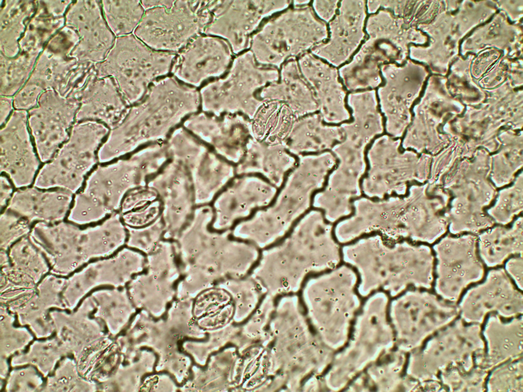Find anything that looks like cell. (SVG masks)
<instances>
[{"label":"cell","instance_id":"6da1fadb","mask_svg":"<svg viewBox=\"0 0 523 392\" xmlns=\"http://www.w3.org/2000/svg\"><path fill=\"white\" fill-rule=\"evenodd\" d=\"M201 109L197 88L167 76L154 82L143 99L130 106L122 121L110 129L98 160L106 163L148 144L165 141L176 128Z\"/></svg>","mask_w":523,"mask_h":392},{"label":"cell","instance_id":"7a4b0ae2","mask_svg":"<svg viewBox=\"0 0 523 392\" xmlns=\"http://www.w3.org/2000/svg\"><path fill=\"white\" fill-rule=\"evenodd\" d=\"M213 217L210 204L196 206L175 240L185 282L243 277L250 274L259 260L258 247L235 237L231 230L215 229Z\"/></svg>","mask_w":523,"mask_h":392},{"label":"cell","instance_id":"3957f363","mask_svg":"<svg viewBox=\"0 0 523 392\" xmlns=\"http://www.w3.org/2000/svg\"><path fill=\"white\" fill-rule=\"evenodd\" d=\"M28 236L45 258L51 273L66 276L91 259L110 256L125 247L128 231L116 212L85 228L64 221L37 222Z\"/></svg>","mask_w":523,"mask_h":392},{"label":"cell","instance_id":"277c9868","mask_svg":"<svg viewBox=\"0 0 523 392\" xmlns=\"http://www.w3.org/2000/svg\"><path fill=\"white\" fill-rule=\"evenodd\" d=\"M272 202L232 228L236 237L249 241L260 249L284 237L312 207L313 198L322 179L320 155L298 157Z\"/></svg>","mask_w":523,"mask_h":392},{"label":"cell","instance_id":"5b68a950","mask_svg":"<svg viewBox=\"0 0 523 392\" xmlns=\"http://www.w3.org/2000/svg\"><path fill=\"white\" fill-rule=\"evenodd\" d=\"M402 18L382 8L366 19L367 37L347 63L338 69L345 88L349 91L375 89L383 84L381 65L404 64L408 44L414 41V31Z\"/></svg>","mask_w":523,"mask_h":392},{"label":"cell","instance_id":"8992f818","mask_svg":"<svg viewBox=\"0 0 523 392\" xmlns=\"http://www.w3.org/2000/svg\"><path fill=\"white\" fill-rule=\"evenodd\" d=\"M117 159L98 165L91 173L84 189L74 198L67 216L69 222L83 226L102 221L119 211L128 192L146 185L152 168L146 157L134 152Z\"/></svg>","mask_w":523,"mask_h":392},{"label":"cell","instance_id":"52a82bcc","mask_svg":"<svg viewBox=\"0 0 523 392\" xmlns=\"http://www.w3.org/2000/svg\"><path fill=\"white\" fill-rule=\"evenodd\" d=\"M176 54L154 50L133 34L115 37L104 60L95 64L96 75L112 78L131 106L154 82L170 74Z\"/></svg>","mask_w":523,"mask_h":392},{"label":"cell","instance_id":"ba28073f","mask_svg":"<svg viewBox=\"0 0 523 392\" xmlns=\"http://www.w3.org/2000/svg\"><path fill=\"white\" fill-rule=\"evenodd\" d=\"M208 1H140L143 17L133 34L152 49L177 54L203 34Z\"/></svg>","mask_w":523,"mask_h":392},{"label":"cell","instance_id":"9c48e42d","mask_svg":"<svg viewBox=\"0 0 523 392\" xmlns=\"http://www.w3.org/2000/svg\"><path fill=\"white\" fill-rule=\"evenodd\" d=\"M109 131L99 121L75 122L68 139L39 170L33 186L41 189L57 187L76 193L85 175L96 164L95 152Z\"/></svg>","mask_w":523,"mask_h":392},{"label":"cell","instance_id":"30bf717a","mask_svg":"<svg viewBox=\"0 0 523 392\" xmlns=\"http://www.w3.org/2000/svg\"><path fill=\"white\" fill-rule=\"evenodd\" d=\"M169 158L181 163L193 184L196 206L210 204L236 175L235 165L180 125L165 141Z\"/></svg>","mask_w":523,"mask_h":392},{"label":"cell","instance_id":"8fae6325","mask_svg":"<svg viewBox=\"0 0 523 392\" xmlns=\"http://www.w3.org/2000/svg\"><path fill=\"white\" fill-rule=\"evenodd\" d=\"M315 209H311L275 243L263 248L250 275L260 279H278L287 287L292 280L316 265L317 232L314 228Z\"/></svg>","mask_w":523,"mask_h":392},{"label":"cell","instance_id":"7c38bea8","mask_svg":"<svg viewBox=\"0 0 523 392\" xmlns=\"http://www.w3.org/2000/svg\"><path fill=\"white\" fill-rule=\"evenodd\" d=\"M79 41L76 30L64 24L45 44L28 81L44 91L53 89L64 97L77 98L96 74V64L80 62L72 55Z\"/></svg>","mask_w":523,"mask_h":392},{"label":"cell","instance_id":"4fadbf2b","mask_svg":"<svg viewBox=\"0 0 523 392\" xmlns=\"http://www.w3.org/2000/svg\"><path fill=\"white\" fill-rule=\"evenodd\" d=\"M80 106L78 99L47 89L40 95L37 106L29 110L28 123L41 162L53 158L60 145L68 139L67 130Z\"/></svg>","mask_w":523,"mask_h":392},{"label":"cell","instance_id":"5bb4252c","mask_svg":"<svg viewBox=\"0 0 523 392\" xmlns=\"http://www.w3.org/2000/svg\"><path fill=\"white\" fill-rule=\"evenodd\" d=\"M278 189L260 176L235 175L210 204L212 227L221 231L231 230L256 210L269 206Z\"/></svg>","mask_w":523,"mask_h":392},{"label":"cell","instance_id":"9a60e30c","mask_svg":"<svg viewBox=\"0 0 523 392\" xmlns=\"http://www.w3.org/2000/svg\"><path fill=\"white\" fill-rule=\"evenodd\" d=\"M147 185L157 191L161 202L164 238L175 240L192 218L196 206L188 170L180 162L170 159Z\"/></svg>","mask_w":523,"mask_h":392},{"label":"cell","instance_id":"2e32d148","mask_svg":"<svg viewBox=\"0 0 523 392\" xmlns=\"http://www.w3.org/2000/svg\"><path fill=\"white\" fill-rule=\"evenodd\" d=\"M181 125L234 165L242 159L252 136L251 119L241 113L217 116L200 110L186 117Z\"/></svg>","mask_w":523,"mask_h":392},{"label":"cell","instance_id":"e0dca14e","mask_svg":"<svg viewBox=\"0 0 523 392\" xmlns=\"http://www.w3.org/2000/svg\"><path fill=\"white\" fill-rule=\"evenodd\" d=\"M367 15L366 1H340L337 14L328 22V38L311 53L336 67L348 62L367 37Z\"/></svg>","mask_w":523,"mask_h":392},{"label":"cell","instance_id":"ac0fdd59","mask_svg":"<svg viewBox=\"0 0 523 392\" xmlns=\"http://www.w3.org/2000/svg\"><path fill=\"white\" fill-rule=\"evenodd\" d=\"M65 24L74 28L79 36L72 53L74 57L94 64L104 60L115 37L105 19L101 1H73L65 14Z\"/></svg>","mask_w":523,"mask_h":392},{"label":"cell","instance_id":"d6986e66","mask_svg":"<svg viewBox=\"0 0 523 392\" xmlns=\"http://www.w3.org/2000/svg\"><path fill=\"white\" fill-rule=\"evenodd\" d=\"M27 123V111L15 110L0 131V171L17 188L30 185L39 166Z\"/></svg>","mask_w":523,"mask_h":392},{"label":"cell","instance_id":"ffe728a7","mask_svg":"<svg viewBox=\"0 0 523 392\" xmlns=\"http://www.w3.org/2000/svg\"><path fill=\"white\" fill-rule=\"evenodd\" d=\"M434 272L440 281L457 284L484 275L485 265L478 251L477 235L470 233L445 234L432 245Z\"/></svg>","mask_w":523,"mask_h":392},{"label":"cell","instance_id":"44dd1931","mask_svg":"<svg viewBox=\"0 0 523 392\" xmlns=\"http://www.w3.org/2000/svg\"><path fill=\"white\" fill-rule=\"evenodd\" d=\"M227 66V52L218 37L201 34L176 54L171 72L179 81L197 88L222 75Z\"/></svg>","mask_w":523,"mask_h":392},{"label":"cell","instance_id":"7402d4cb","mask_svg":"<svg viewBox=\"0 0 523 392\" xmlns=\"http://www.w3.org/2000/svg\"><path fill=\"white\" fill-rule=\"evenodd\" d=\"M299 63L304 78L314 91L323 119L339 122L349 118L347 91L338 69L308 52L301 56Z\"/></svg>","mask_w":523,"mask_h":392},{"label":"cell","instance_id":"603a6c76","mask_svg":"<svg viewBox=\"0 0 523 392\" xmlns=\"http://www.w3.org/2000/svg\"><path fill=\"white\" fill-rule=\"evenodd\" d=\"M146 257L124 247L113 255L89 263L67 281L66 292L77 295L100 284H122L127 282L145 267Z\"/></svg>","mask_w":523,"mask_h":392},{"label":"cell","instance_id":"cb8c5ba5","mask_svg":"<svg viewBox=\"0 0 523 392\" xmlns=\"http://www.w3.org/2000/svg\"><path fill=\"white\" fill-rule=\"evenodd\" d=\"M80 102L75 121H96L110 130L116 127L126 115L127 104L114 80L92 75L77 96Z\"/></svg>","mask_w":523,"mask_h":392},{"label":"cell","instance_id":"d4e9b609","mask_svg":"<svg viewBox=\"0 0 523 392\" xmlns=\"http://www.w3.org/2000/svg\"><path fill=\"white\" fill-rule=\"evenodd\" d=\"M298 161V158L283 143L269 144L251 136L246 143L243 156L235 165V174L257 175L279 188Z\"/></svg>","mask_w":523,"mask_h":392},{"label":"cell","instance_id":"484cf974","mask_svg":"<svg viewBox=\"0 0 523 392\" xmlns=\"http://www.w3.org/2000/svg\"><path fill=\"white\" fill-rule=\"evenodd\" d=\"M73 193L59 189L43 191L34 186L18 189L13 193L4 209L26 219L54 224L63 221L68 215Z\"/></svg>","mask_w":523,"mask_h":392},{"label":"cell","instance_id":"4316f807","mask_svg":"<svg viewBox=\"0 0 523 392\" xmlns=\"http://www.w3.org/2000/svg\"><path fill=\"white\" fill-rule=\"evenodd\" d=\"M413 64H383L380 71L384 84L377 88L381 112L388 123L396 124L405 117L414 86Z\"/></svg>","mask_w":523,"mask_h":392},{"label":"cell","instance_id":"83f0119b","mask_svg":"<svg viewBox=\"0 0 523 392\" xmlns=\"http://www.w3.org/2000/svg\"><path fill=\"white\" fill-rule=\"evenodd\" d=\"M1 279L17 287H30L47 273L50 265L28 235L14 243L8 251L1 250Z\"/></svg>","mask_w":523,"mask_h":392},{"label":"cell","instance_id":"f1b7e54d","mask_svg":"<svg viewBox=\"0 0 523 392\" xmlns=\"http://www.w3.org/2000/svg\"><path fill=\"white\" fill-rule=\"evenodd\" d=\"M476 235L478 253L485 266H501L510 257L522 255V215L509 225L494 224Z\"/></svg>","mask_w":523,"mask_h":392},{"label":"cell","instance_id":"f546056e","mask_svg":"<svg viewBox=\"0 0 523 392\" xmlns=\"http://www.w3.org/2000/svg\"><path fill=\"white\" fill-rule=\"evenodd\" d=\"M37 1H2L0 10L1 55L13 58L19 51V41L34 14Z\"/></svg>","mask_w":523,"mask_h":392},{"label":"cell","instance_id":"4dcf8cb0","mask_svg":"<svg viewBox=\"0 0 523 392\" xmlns=\"http://www.w3.org/2000/svg\"><path fill=\"white\" fill-rule=\"evenodd\" d=\"M296 118L285 103L265 101L251 120L252 136L269 144L282 143Z\"/></svg>","mask_w":523,"mask_h":392},{"label":"cell","instance_id":"1f68e13d","mask_svg":"<svg viewBox=\"0 0 523 392\" xmlns=\"http://www.w3.org/2000/svg\"><path fill=\"white\" fill-rule=\"evenodd\" d=\"M118 212L126 227L138 228L158 219L161 215L162 205L157 191L146 184L128 192Z\"/></svg>","mask_w":523,"mask_h":392},{"label":"cell","instance_id":"d6a6232c","mask_svg":"<svg viewBox=\"0 0 523 392\" xmlns=\"http://www.w3.org/2000/svg\"><path fill=\"white\" fill-rule=\"evenodd\" d=\"M323 118L315 112L296 118L283 144L297 157L317 154L323 148Z\"/></svg>","mask_w":523,"mask_h":392},{"label":"cell","instance_id":"836d02e7","mask_svg":"<svg viewBox=\"0 0 523 392\" xmlns=\"http://www.w3.org/2000/svg\"><path fill=\"white\" fill-rule=\"evenodd\" d=\"M101 4L106 22L115 37L133 34L145 11L140 1H102Z\"/></svg>","mask_w":523,"mask_h":392},{"label":"cell","instance_id":"e575fe53","mask_svg":"<svg viewBox=\"0 0 523 392\" xmlns=\"http://www.w3.org/2000/svg\"><path fill=\"white\" fill-rule=\"evenodd\" d=\"M127 228L128 236L126 246L145 256L154 251L164 239V225L161 216L144 227Z\"/></svg>","mask_w":523,"mask_h":392},{"label":"cell","instance_id":"d590c367","mask_svg":"<svg viewBox=\"0 0 523 392\" xmlns=\"http://www.w3.org/2000/svg\"><path fill=\"white\" fill-rule=\"evenodd\" d=\"M31 225L21 217L4 209L0 217L1 250L8 251L14 243L28 235Z\"/></svg>","mask_w":523,"mask_h":392},{"label":"cell","instance_id":"8d00e7d4","mask_svg":"<svg viewBox=\"0 0 523 392\" xmlns=\"http://www.w3.org/2000/svg\"><path fill=\"white\" fill-rule=\"evenodd\" d=\"M44 90L35 83L27 81L13 96L15 110H30L36 107L38 99Z\"/></svg>","mask_w":523,"mask_h":392},{"label":"cell","instance_id":"74e56055","mask_svg":"<svg viewBox=\"0 0 523 392\" xmlns=\"http://www.w3.org/2000/svg\"><path fill=\"white\" fill-rule=\"evenodd\" d=\"M339 1H314L313 10L317 16L325 22L331 21L337 13Z\"/></svg>","mask_w":523,"mask_h":392},{"label":"cell","instance_id":"f35d334b","mask_svg":"<svg viewBox=\"0 0 523 392\" xmlns=\"http://www.w3.org/2000/svg\"><path fill=\"white\" fill-rule=\"evenodd\" d=\"M505 271L520 280L522 278L523 260L522 255H517L510 257L505 262Z\"/></svg>","mask_w":523,"mask_h":392},{"label":"cell","instance_id":"ab89813d","mask_svg":"<svg viewBox=\"0 0 523 392\" xmlns=\"http://www.w3.org/2000/svg\"><path fill=\"white\" fill-rule=\"evenodd\" d=\"M0 205L1 211L6 208V206L11 199L13 193V188L8 179L4 176L0 178Z\"/></svg>","mask_w":523,"mask_h":392},{"label":"cell","instance_id":"60d3db41","mask_svg":"<svg viewBox=\"0 0 523 392\" xmlns=\"http://www.w3.org/2000/svg\"><path fill=\"white\" fill-rule=\"evenodd\" d=\"M13 108V97L8 96H1L0 97V123L2 126L7 119Z\"/></svg>","mask_w":523,"mask_h":392}]
</instances>
